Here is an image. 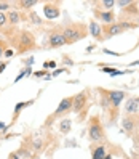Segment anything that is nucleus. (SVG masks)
<instances>
[{
	"label": "nucleus",
	"mask_w": 139,
	"mask_h": 159,
	"mask_svg": "<svg viewBox=\"0 0 139 159\" xmlns=\"http://www.w3.org/2000/svg\"><path fill=\"white\" fill-rule=\"evenodd\" d=\"M6 23H8L6 15H5V13H0V27H5V26H6Z\"/></svg>",
	"instance_id": "nucleus-23"
},
{
	"label": "nucleus",
	"mask_w": 139,
	"mask_h": 159,
	"mask_svg": "<svg viewBox=\"0 0 139 159\" xmlns=\"http://www.w3.org/2000/svg\"><path fill=\"white\" fill-rule=\"evenodd\" d=\"M134 142H139V132H136V135H134ZM134 148L139 151V145H134Z\"/></svg>",
	"instance_id": "nucleus-27"
},
{
	"label": "nucleus",
	"mask_w": 139,
	"mask_h": 159,
	"mask_svg": "<svg viewBox=\"0 0 139 159\" xmlns=\"http://www.w3.org/2000/svg\"><path fill=\"white\" fill-rule=\"evenodd\" d=\"M45 74H46V72L42 71V72H35V76H37V77H42V76H45Z\"/></svg>",
	"instance_id": "nucleus-30"
},
{
	"label": "nucleus",
	"mask_w": 139,
	"mask_h": 159,
	"mask_svg": "<svg viewBox=\"0 0 139 159\" xmlns=\"http://www.w3.org/2000/svg\"><path fill=\"white\" fill-rule=\"evenodd\" d=\"M134 2H131V0H118V2H117V5L118 7H122V8H125L126 5H133Z\"/></svg>",
	"instance_id": "nucleus-22"
},
{
	"label": "nucleus",
	"mask_w": 139,
	"mask_h": 159,
	"mask_svg": "<svg viewBox=\"0 0 139 159\" xmlns=\"http://www.w3.org/2000/svg\"><path fill=\"white\" fill-rule=\"evenodd\" d=\"M0 129H5V124L3 122H0Z\"/></svg>",
	"instance_id": "nucleus-32"
},
{
	"label": "nucleus",
	"mask_w": 139,
	"mask_h": 159,
	"mask_svg": "<svg viewBox=\"0 0 139 159\" xmlns=\"http://www.w3.org/2000/svg\"><path fill=\"white\" fill-rule=\"evenodd\" d=\"M106 92H107L110 105H112V109H115V113H117V108L120 106V103L126 100V97H128L126 92H123V90H106Z\"/></svg>",
	"instance_id": "nucleus-5"
},
{
	"label": "nucleus",
	"mask_w": 139,
	"mask_h": 159,
	"mask_svg": "<svg viewBox=\"0 0 139 159\" xmlns=\"http://www.w3.org/2000/svg\"><path fill=\"white\" fill-rule=\"evenodd\" d=\"M37 3H39L37 0H21V2H18V7L23 8V10H29V8L35 7Z\"/></svg>",
	"instance_id": "nucleus-16"
},
{
	"label": "nucleus",
	"mask_w": 139,
	"mask_h": 159,
	"mask_svg": "<svg viewBox=\"0 0 139 159\" xmlns=\"http://www.w3.org/2000/svg\"><path fill=\"white\" fill-rule=\"evenodd\" d=\"M122 127L129 135L134 132H139V114H133V116L125 114V117L122 119Z\"/></svg>",
	"instance_id": "nucleus-4"
},
{
	"label": "nucleus",
	"mask_w": 139,
	"mask_h": 159,
	"mask_svg": "<svg viewBox=\"0 0 139 159\" xmlns=\"http://www.w3.org/2000/svg\"><path fill=\"white\" fill-rule=\"evenodd\" d=\"M69 111H72V97H67V98L61 100V103L58 105L56 111H54V113H53V116L48 119V122H50L51 119H56V117H61V116H64L66 113H69Z\"/></svg>",
	"instance_id": "nucleus-6"
},
{
	"label": "nucleus",
	"mask_w": 139,
	"mask_h": 159,
	"mask_svg": "<svg viewBox=\"0 0 139 159\" xmlns=\"http://www.w3.org/2000/svg\"><path fill=\"white\" fill-rule=\"evenodd\" d=\"M32 148L35 149V151H39V149L42 148V140H40V138H34V142H32Z\"/></svg>",
	"instance_id": "nucleus-21"
},
{
	"label": "nucleus",
	"mask_w": 139,
	"mask_h": 159,
	"mask_svg": "<svg viewBox=\"0 0 139 159\" xmlns=\"http://www.w3.org/2000/svg\"><path fill=\"white\" fill-rule=\"evenodd\" d=\"M67 69L66 68H59V69H56V71H54L53 74H51V76H59V74H62V72H66Z\"/></svg>",
	"instance_id": "nucleus-24"
},
{
	"label": "nucleus",
	"mask_w": 139,
	"mask_h": 159,
	"mask_svg": "<svg viewBox=\"0 0 139 159\" xmlns=\"http://www.w3.org/2000/svg\"><path fill=\"white\" fill-rule=\"evenodd\" d=\"M29 105H31V101H29V103H18V105H16V108H15V116H13V120L18 117V114L21 113V109H23V108L29 106Z\"/></svg>",
	"instance_id": "nucleus-18"
},
{
	"label": "nucleus",
	"mask_w": 139,
	"mask_h": 159,
	"mask_svg": "<svg viewBox=\"0 0 139 159\" xmlns=\"http://www.w3.org/2000/svg\"><path fill=\"white\" fill-rule=\"evenodd\" d=\"M86 90H83L80 93H77V95L72 97V111L74 113H80V111H83V108H85L86 101H88V97H86Z\"/></svg>",
	"instance_id": "nucleus-7"
},
{
	"label": "nucleus",
	"mask_w": 139,
	"mask_h": 159,
	"mask_svg": "<svg viewBox=\"0 0 139 159\" xmlns=\"http://www.w3.org/2000/svg\"><path fill=\"white\" fill-rule=\"evenodd\" d=\"M32 18H34V20H32L34 23H37V24H40V23H42V20H40V16H37L35 13H32Z\"/></svg>",
	"instance_id": "nucleus-25"
},
{
	"label": "nucleus",
	"mask_w": 139,
	"mask_h": 159,
	"mask_svg": "<svg viewBox=\"0 0 139 159\" xmlns=\"http://www.w3.org/2000/svg\"><path fill=\"white\" fill-rule=\"evenodd\" d=\"M8 159H21V157L18 156L16 153H10V154H8Z\"/></svg>",
	"instance_id": "nucleus-26"
},
{
	"label": "nucleus",
	"mask_w": 139,
	"mask_h": 159,
	"mask_svg": "<svg viewBox=\"0 0 139 159\" xmlns=\"http://www.w3.org/2000/svg\"><path fill=\"white\" fill-rule=\"evenodd\" d=\"M62 32H64V35H66L67 43H74V42L82 40L83 37H86L88 29H86V26L82 24V23H70V24H67L66 27H64Z\"/></svg>",
	"instance_id": "nucleus-1"
},
{
	"label": "nucleus",
	"mask_w": 139,
	"mask_h": 159,
	"mask_svg": "<svg viewBox=\"0 0 139 159\" xmlns=\"http://www.w3.org/2000/svg\"><path fill=\"white\" fill-rule=\"evenodd\" d=\"M10 8H11V3L10 2H0V13L10 10Z\"/></svg>",
	"instance_id": "nucleus-20"
},
{
	"label": "nucleus",
	"mask_w": 139,
	"mask_h": 159,
	"mask_svg": "<svg viewBox=\"0 0 139 159\" xmlns=\"http://www.w3.org/2000/svg\"><path fill=\"white\" fill-rule=\"evenodd\" d=\"M93 159H106V146L98 145L93 148Z\"/></svg>",
	"instance_id": "nucleus-14"
},
{
	"label": "nucleus",
	"mask_w": 139,
	"mask_h": 159,
	"mask_svg": "<svg viewBox=\"0 0 139 159\" xmlns=\"http://www.w3.org/2000/svg\"><path fill=\"white\" fill-rule=\"evenodd\" d=\"M125 114L126 116L139 114V98L126 97V100H125Z\"/></svg>",
	"instance_id": "nucleus-9"
},
{
	"label": "nucleus",
	"mask_w": 139,
	"mask_h": 159,
	"mask_svg": "<svg viewBox=\"0 0 139 159\" xmlns=\"http://www.w3.org/2000/svg\"><path fill=\"white\" fill-rule=\"evenodd\" d=\"M95 5H98L99 10H104V11H109V10H112V8L117 5L115 0H101V2H96ZM96 8V10H98Z\"/></svg>",
	"instance_id": "nucleus-13"
},
{
	"label": "nucleus",
	"mask_w": 139,
	"mask_h": 159,
	"mask_svg": "<svg viewBox=\"0 0 139 159\" xmlns=\"http://www.w3.org/2000/svg\"><path fill=\"white\" fill-rule=\"evenodd\" d=\"M5 68H6V63H5V61H3V63H0V74L3 72V69H5Z\"/></svg>",
	"instance_id": "nucleus-28"
},
{
	"label": "nucleus",
	"mask_w": 139,
	"mask_h": 159,
	"mask_svg": "<svg viewBox=\"0 0 139 159\" xmlns=\"http://www.w3.org/2000/svg\"><path fill=\"white\" fill-rule=\"evenodd\" d=\"M6 20H8V23H11V24H18L21 21V15L18 11H10L8 16H6Z\"/></svg>",
	"instance_id": "nucleus-17"
},
{
	"label": "nucleus",
	"mask_w": 139,
	"mask_h": 159,
	"mask_svg": "<svg viewBox=\"0 0 139 159\" xmlns=\"http://www.w3.org/2000/svg\"><path fill=\"white\" fill-rule=\"evenodd\" d=\"M88 138L91 143H99L106 140V130L99 120V116L90 117V125H88Z\"/></svg>",
	"instance_id": "nucleus-2"
},
{
	"label": "nucleus",
	"mask_w": 139,
	"mask_h": 159,
	"mask_svg": "<svg viewBox=\"0 0 139 159\" xmlns=\"http://www.w3.org/2000/svg\"><path fill=\"white\" fill-rule=\"evenodd\" d=\"M134 157H136V159H139V156H134Z\"/></svg>",
	"instance_id": "nucleus-33"
},
{
	"label": "nucleus",
	"mask_w": 139,
	"mask_h": 159,
	"mask_svg": "<svg viewBox=\"0 0 139 159\" xmlns=\"http://www.w3.org/2000/svg\"><path fill=\"white\" fill-rule=\"evenodd\" d=\"M48 43H50V47H53V48H59V47L66 45L67 40H66V35H64L62 31H53V32L50 34Z\"/></svg>",
	"instance_id": "nucleus-8"
},
{
	"label": "nucleus",
	"mask_w": 139,
	"mask_h": 159,
	"mask_svg": "<svg viewBox=\"0 0 139 159\" xmlns=\"http://www.w3.org/2000/svg\"><path fill=\"white\" fill-rule=\"evenodd\" d=\"M95 16H96V20L103 21L104 26H109V24H114V23H115V13H114L112 10H109V11L95 10Z\"/></svg>",
	"instance_id": "nucleus-10"
},
{
	"label": "nucleus",
	"mask_w": 139,
	"mask_h": 159,
	"mask_svg": "<svg viewBox=\"0 0 139 159\" xmlns=\"http://www.w3.org/2000/svg\"><path fill=\"white\" fill-rule=\"evenodd\" d=\"M70 127H72V120L70 119H62L59 122V130H61V134H64V135H67L70 132Z\"/></svg>",
	"instance_id": "nucleus-15"
},
{
	"label": "nucleus",
	"mask_w": 139,
	"mask_h": 159,
	"mask_svg": "<svg viewBox=\"0 0 139 159\" xmlns=\"http://www.w3.org/2000/svg\"><path fill=\"white\" fill-rule=\"evenodd\" d=\"M31 71H32L31 68H26V69H24V71H23V72L19 74V76H18V77L15 79V82H19V80H21V79H23L24 76H29V74H31Z\"/></svg>",
	"instance_id": "nucleus-19"
},
{
	"label": "nucleus",
	"mask_w": 139,
	"mask_h": 159,
	"mask_svg": "<svg viewBox=\"0 0 139 159\" xmlns=\"http://www.w3.org/2000/svg\"><path fill=\"white\" fill-rule=\"evenodd\" d=\"M3 55H5V57H11V55H13V50H6V52H3Z\"/></svg>",
	"instance_id": "nucleus-29"
},
{
	"label": "nucleus",
	"mask_w": 139,
	"mask_h": 159,
	"mask_svg": "<svg viewBox=\"0 0 139 159\" xmlns=\"http://www.w3.org/2000/svg\"><path fill=\"white\" fill-rule=\"evenodd\" d=\"M137 27L136 23H128V21H118V23H114V24H109V26H103V32H106V39L109 37H114V35H118L125 32L126 29H134Z\"/></svg>",
	"instance_id": "nucleus-3"
},
{
	"label": "nucleus",
	"mask_w": 139,
	"mask_h": 159,
	"mask_svg": "<svg viewBox=\"0 0 139 159\" xmlns=\"http://www.w3.org/2000/svg\"><path fill=\"white\" fill-rule=\"evenodd\" d=\"M90 34L95 37L96 40H103L104 39V35H103V26H101L98 21H95V20L90 23Z\"/></svg>",
	"instance_id": "nucleus-12"
},
{
	"label": "nucleus",
	"mask_w": 139,
	"mask_h": 159,
	"mask_svg": "<svg viewBox=\"0 0 139 159\" xmlns=\"http://www.w3.org/2000/svg\"><path fill=\"white\" fill-rule=\"evenodd\" d=\"M58 5H59V3H56V2H48V3H45L43 13H45V16L48 18V20H54V18H58V16L61 15V10H59Z\"/></svg>",
	"instance_id": "nucleus-11"
},
{
	"label": "nucleus",
	"mask_w": 139,
	"mask_h": 159,
	"mask_svg": "<svg viewBox=\"0 0 139 159\" xmlns=\"http://www.w3.org/2000/svg\"><path fill=\"white\" fill-rule=\"evenodd\" d=\"M3 57V45H0V58Z\"/></svg>",
	"instance_id": "nucleus-31"
}]
</instances>
